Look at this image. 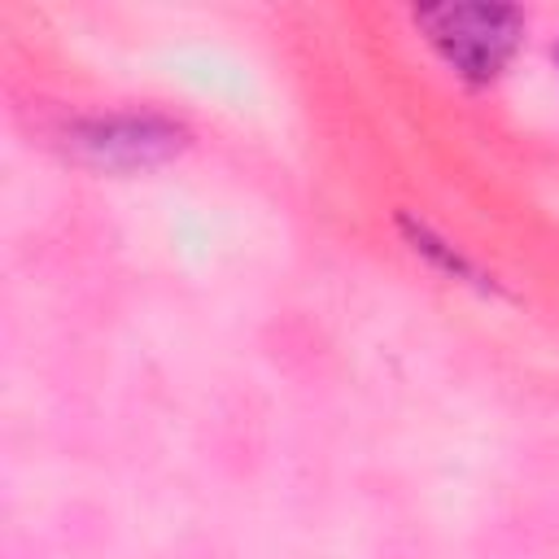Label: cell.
<instances>
[{
	"mask_svg": "<svg viewBox=\"0 0 559 559\" xmlns=\"http://www.w3.org/2000/svg\"><path fill=\"white\" fill-rule=\"evenodd\" d=\"M415 22L467 79H493L520 39V13L511 4H424Z\"/></svg>",
	"mask_w": 559,
	"mask_h": 559,
	"instance_id": "1",
	"label": "cell"
},
{
	"mask_svg": "<svg viewBox=\"0 0 559 559\" xmlns=\"http://www.w3.org/2000/svg\"><path fill=\"white\" fill-rule=\"evenodd\" d=\"M70 144L96 166L131 170V166H153L170 157L183 144V131L153 114H105V118L79 122L70 131Z\"/></svg>",
	"mask_w": 559,
	"mask_h": 559,
	"instance_id": "2",
	"label": "cell"
}]
</instances>
